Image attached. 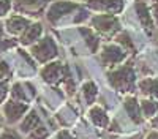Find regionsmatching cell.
<instances>
[{
    "label": "cell",
    "mask_w": 158,
    "mask_h": 139,
    "mask_svg": "<svg viewBox=\"0 0 158 139\" xmlns=\"http://www.w3.org/2000/svg\"><path fill=\"white\" fill-rule=\"evenodd\" d=\"M41 78L44 82L51 85L63 84L65 88L68 90V93H73V81L68 74V70L65 67V63L52 60L41 68Z\"/></svg>",
    "instance_id": "obj_2"
},
{
    "label": "cell",
    "mask_w": 158,
    "mask_h": 139,
    "mask_svg": "<svg viewBox=\"0 0 158 139\" xmlns=\"http://www.w3.org/2000/svg\"><path fill=\"white\" fill-rule=\"evenodd\" d=\"M146 139H158V131L155 130V131H150L147 136H146Z\"/></svg>",
    "instance_id": "obj_27"
},
{
    "label": "cell",
    "mask_w": 158,
    "mask_h": 139,
    "mask_svg": "<svg viewBox=\"0 0 158 139\" xmlns=\"http://www.w3.org/2000/svg\"><path fill=\"white\" fill-rule=\"evenodd\" d=\"M13 10V0H0V21L10 16Z\"/></svg>",
    "instance_id": "obj_20"
},
{
    "label": "cell",
    "mask_w": 158,
    "mask_h": 139,
    "mask_svg": "<svg viewBox=\"0 0 158 139\" xmlns=\"http://www.w3.org/2000/svg\"><path fill=\"white\" fill-rule=\"evenodd\" d=\"M138 88L147 98H158V78H144L138 82Z\"/></svg>",
    "instance_id": "obj_16"
},
{
    "label": "cell",
    "mask_w": 158,
    "mask_h": 139,
    "mask_svg": "<svg viewBox=\"0 0 158 139\" xmlns=\"http://www.w3.org/2000/svg\"><path fill=\"white\" fill-rule=\"evenodd\" d=\"M123 108H125V112L127 116L131 119V122L139 125L144 122V116H142V111H141V104L139 101L136 100V96L133 95H128L125 100H123Z\"/></svg>",
    "instance_id": "obj_13"
},
{
    "label": "cell",
    "mask_w": 158,
    "mask_h": 139,
    "mask_svg": "<svg viewBox=\"0 0 158 139\" xmlns=\"http://www.w3.org/2000/svg\"><path fill=\"white\" fill-rule=\"evenodd\" d=\"M150 6V11H152V16L155 19V24H156V27H158V0H152V5Z\"/></svg>",
    "instance_id": "obj_22"
},
{
    "label": "cell",
    "mask_w": 158,
    "mask_h": 139,
    "mask_svg": "<svg viewBox=\"0 0 158 139\" xmlns=\"http://www.w3.org/2000/svg\"><path fill=\"white\" fill-rule=\"evenodd\" d=\"M49 136V131L44 125H40L38 128H35L32 133H29V137L30 139H46Z\"/></svg>",
    "instance_id": "obj_21"
},
{
    "label": "cell",
    "mask_w": 158,
    "mask_h": 139,
    "mask_svg": "<svg viewBox=\"0 0 158 139\" xmlns=\"http://www.w3.org/2000/svg\"><path fill=\"white\" fill-rule=\"evenodd\" d=\"M150 125L153 126V130H156V131H158V114H156L155 117H152V119H150Z\"/></svg>",
    "instance_id": "obj_26"
},
{
    "label": "cell",
    "mask_w": 158,
    "mask_h": 139,
    "mask_svg": "<svg viewBox=\"0 0 158 139\" xmlns=\"http://www.w3.org/2000/svg\"><path fill=\"white\" fill-rule=\"evenodd\" d=\"M79 5L76 2H70V0H56V2H52L48 10H46V19L49 24L52 25H57L63 18H67L73 13L79 11Z\"/></svg>",
    "instance_id": "obj_6"
},
{
    "label": "cell",
    "mask_w": 158,
    "mask_h": 139,
    "mask_svg": "<svg viewBox=\"0 0 158 139\" xmlns=\"http://www.w3.org/2000/svg\"><path fill=\"white\" fill-rule=\"evenodd\" d=\"M135 10H136V16H138L139 24L142 25V29L146 30L149 35H152L155 32V29H156V24H155V19L152 16L150 6L144 2V0H136L135 2Z\"/></svg>",
    "instance_id": "obj_9"
},
{
    "label": "cell",
    "mask_w": 158,
    "mask_h": 139,
    "mask_svg": "<svg viewBox=\"0 0 158 139\" xmlns=\"http://www.w3.org/2000/svg\"><path fill=\"white\" fill-rule=\"evenodd\" d=\"M32 24V19L29 16H24L21 13H16V14H10L8 18H5V32L11 36H21L24 33V30Z\"/></svg>",
    "instance_id": "obj_8"
},
{
    "label": "cell",
    "mask_w": 158,
    "mask_h": 139,
    "mask_svg": "<svg viewBox=\"0 0 158 139\" xmlns=\"http://www.w3.org/2000/svg\"><path fill=\"white\" fill-rule=\"evenodd\" d=\"M57 139H76L70 131H67V130H62V131H59L57 133Z\"/></svg>",
    "instance_id": "obj_25"
},
{
    "label": "cell",
    "mask_w": 158,
    "mask_h": 139,
    "mask_svg": "<svg viewBox=\"0 0 158 139\" xmlns=\"http://www.w3.org/2000/svg\"><path fill=\"white\" fill-rule=\"evenodd\" d=\"M48 5V0H13V8L24 16L40 13Z\"/></svg>",
    "instance_id": "obj_11"
},
{
    "label": "cell",
    "mask_w": 158,
    "mask_h": 139,
    "mask_svg": "<svg viewBox=\"0 0 158 139\" xmlns=\"http://www.w3.org/2000/svg\"><path fill=\"white\" fill-rule=\"evenodd\" d=\"M0 139H21L15 131H11V130H5L2 134H0Z\"/></svg>",
    "instance_id": "obj_23"
},
{
    "label": "cell",
    "mask_w": 158,
    "mask_h": 139,
    "mask_svg": "<svg viewBox=\"0 0 158 139\" xmlns=\"http://www.w3.org/2000/svg\"><path fill=\"white\" fill-rule=\"evenodd\" d=\"M79 32H81L82 36L85 38V43L90 47L92 52H97V49L100 46V36L97 35V32L94 29H85V27H81V29H79Z\"/></svg>",
    "instance_id": "obj_19"
},
{
    "label": "cell",
    "mask_w": 158,
    "mask_h": 139,
    "mask_svg": "<svg viewBox=\"0 0 158 139\" xmlns=\"http://www.w3.org/2000/svg\"><path fill=\"white\" fill-rule=\"evenodd\" d=\"M98 95V88L97 85L92 82V81H87L82 88H81V96H82V101H84V104L90 106V104H94V101Z\"/></svg>",
    "instance_id": "obj_18"
},
{
    "label": "cell",
    "mask_w": 158,
    "mask_h": 139,
    "mask_svg": "<svg viewBox=\"0 0 158 139\" xmlns=\"http://www.w3.org/2000/svg\"><path fill=\"white\" fill-rule=\"evenodd\" d=\"M2 126H3V116L0 114V130H2Z\"/></svg>",
    "instance_id": "obj_30"
},
{
    "label": "cell",
    "mask_w": 158,
    "mask_h": 139,
    "mask_svg": "<svg viewBox=\"0 0 158 139\" xmlns=\"http://www.w3.org/2000/svg\"><path fill=\"white\" fill-rule=\"evenodd\" d=\"M30 54L38 63L46 65V63L52 62L57 57L59 49H57V44L52 36H43L33 46H30Z\"/></svg>",
    "instance_id": "obj_4"
},
{
    "label": "cell",
    "mask_w": 158,
    "mask_h": 139,
    "mask_svg": "<svg viewBox=\"0 0 158 139\" xmlns=\"http://www.w3.org/2000/svg\"><path fill=\"white\" fill-rule=\"evenodd\" d=\"M13 44H15V41H13V40H3V38H2V40H0V54H2L5 49L11 47Z\"/></svg>",
    "instance_id": "obj_24"
},
{
    "label": "cell",
    "mask_w": 158,
    "mask_h": 139,
    "mask_svg": "<svg viewBox=\"0 0 158 139\" xmlns=\"http://www.w3.org/2000/svg\"><path fill=\"white\" fill-rule=\"evenodd\" d=\"M40 125H41V119H40L38 112H36L35 109H30V111L24 116V119L21 120L19 130H21V133H24V134H29V133H32L35 128H38Z\"/></svg>",
    "instance_id": "obj_14"
},
{
    "label": "cell",
    "mask_w": 158,
    "mask_h": 139,
    "mask_svg": "<svg viewBox=\"0 0 158 139\" xmlns=\"http://www.w3.org/2000/svg\"><path fill=\"white\" fill-rule=\"evenodd\" d=\"M89 119L98 128H108V125H109V116L100 106H92L89 109Z\"/></svg>",
    "instance_id": "obj_15"
},
{
    "label": "cell",
    "mask_w": 158,
    "mask_h": 139,
    "mask_svg": "<svg viewBox=\"0 0 158 139\" xmlns=\"http://www.w3.org/2000/svg\"><path fill=\"white\" fill-rule=\"evenodd\" d=\"M89 10L97 13H106V14H118L122 13L125 0H87Z\"/></svg>",
    "instance_id": "obj_10"
},
{
    "label": "cell",
    "mask_w": 158,
    "mask_h": 139,
    "mask_svg": "<svg viewBox=\"0 0 158 139\" xmlns=\"http://www.w3.org/2000/svg\"><path fill=\"white\" fill-rule=\"evenodd\" d=\"M27 111H29V103L11 98L3 104V117L10 125H13V123L21 122L24 116L27 114Z\"/></svg>",
    "instance_id": "obj_7"
},
{
    "label": "cell",
    "mask_w": 158,
    "mask_h": 139,
    "mask_svg": "<svg viewBox=\"0 0 158 139\" xmlns=\"http://www.w3.org/2000/svg\"><path fill=\"white\" fill-rule=\"evenodd\" d=\"M144 119H152L158 114V101L155 98H144L139 101Z\"/></svg>",
    "instance_id": "obj_17"
},
{
    "label": "cell",
    "mask_w": 158,
    "mask_h": 139,
    "mask_svg": "<svg viewBox=\"0 0 158 139\" xmlns=\"http://www.w3.org/2000/svg\"><path fill=\"white\" fill-rule=\"evenodd\" d=\"M108 79H109V84L118 93H130L136 87V74H135L133 65L130 62L112 68L108 73Z\"/></svg>",
    "instance_id": "obj_1"
},
{
    "label": "cell",
    "mask_w": 158,
    "mask_h": 139,
    "mask_svg": "<svg viewBox=\"0 0 158 139\" xmlns=\"http://www.w3.org/2000/svg\"><path fill=\"white\" fill-rule=\"evenodd\" d=\"M76 2H87V0H76Z\"/></svg>",
    "instance_id": "obj_31"
},
{
    "label": "cell",
    "mask_w": 158,
    "mask_h": 139,
    "mask_svg": "<svg viewBox=\"0 0 158 139\" xmlns=\"http://www.w3.org/2000/svg\"><path fill=\"white\" fill-rule=\"evenodd\" d=\"M123 139H142V134H133V136H127Z\"/></svg>",
    "instance_id": "obj_29"
},
{
    "label": "cell",
    "mask_w": 158,
    "mask_h": 139,
    "mask_svg": "<svg viewBox=\"0 0 158 139\" xmlns=\"http://www.w3.org/2000/svg\"><path fill=\"white\" fill-rule=\"evenodd\" d=\"M127 55H128V51L115 41L104 44L100 51V60L103 63V67H106V68H115L118 65H122V63H125Z\"/></svg>",
    "instance_id": "obj_5"
},
{
    "label": "cell",
    "mask_w": 158,
    "mask_h": 139,
    "mask_svg": "<svg viewBox=\"0 0 158 139\" xmlns=\"http://www.w3.org/2000/svg\"><path fill=\"white\" fill-rule=\"evenodd\" d=\"M90 25L98 35L103 36H114L120 32V19L117 14L98 13L90 18Z\"/></svg>",
    "instance_id": "obj_3"
},
{
    "label": "cell",
    "mask_w": 158,
    "mask_h": 139,
    "mask_svg": "<svg viewBox=\"0 0 158 139\" xmlns=\"http://www.w3.org/2000/svg\"><path fill=\"white\" fill-rule=\"evenodd\" d=\"M43 38V24L40 21H32V24L24 30V33L19 36V43L22 46H33L38 40Z\"/></svg>",
    "instance_id": "obj_12"
},
{
    "label": "cell",
    "mask_w": 158,
    "mask_h": 139,
    "mask_svg": "<svg viewBox=\"0 0 158 139\" xmlns=\"http://www.w3.org/2000/svg\"><path fill=\"white\" fill-rule=\"evenodd\" d=\"M3 35H5V25H3L2 21H0V40L3 38Z\"/></svg>",
    "instance_id": "obj_28"
}]
</instances>
